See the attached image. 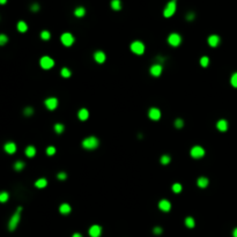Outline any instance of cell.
Returning a JSON list of instances; mask_svg holds the SVG:
<instances>
[{"instance_id":"cell-41","label":"cell","mask_w":237,"mask_h":237,"mask_svg":"<svg viewBox=\"0 0 237 237\" xmlns=\"http://www.w3.org/2000/svg\"><path fill=\"white\" fill-rule=\"evenodd\" d=\"M185 19H186V21H193V20L196 19V14H194L193 12H189V13L186 14Z\"/></svg>"},{"instance_id":"cell-8","label":"cell","mask_w":237,"mask_h":237,"mask_svg":"<svg viewBox=\"0 0 237 237\" xmlns=\"http://www.w3.org/2000/svg\"><path fill=\"white\" fill-rule=\"evenodd\" d=\"M39 65H41V67L43 69H50V68H52L54 66V60L51 57H49V56H44V57L41 58Z\"/></svg>"},{"instance_id":"cell-22","label":"cell","mask_w":237,"mask_h":237,"mask_svg":"<svg viewBox=\"0 0 237 237\" xmlns=\"http://www.w3.org/2000/svg\"><path fill=\"white\" fill-rule=\"evenodd\" d=\"M24 154H26V156H28L31 159V157H34L36 155V148L34 146H28L24 150Z\"/></svg>"},{"instance_id":"cell-39","label":"cell","mask_w":237,"mask_h":237,"mask_svg":"<svg viewBox=\"0 0 237 237\" xmlns=\"http://www.w3.org/2000/svg\"><path fill=\"white\" fill-rule=\"evenodd\" d=\"M46 154H48L49 156L54 155V154H56V148H54L53 146H49V147L46 148Z\"/></svg>"},{"instance_id":"cell-32","label":"cell","mask_w":237,"mask_h":237,"mask_svg":"<svg viewBox=\"0 0 237 237\" xmlns=\"http://www.w3.org/2000/svg\"><path fill=\"white\" fill-rule=\"evenodd\" d=\"M23 168H24V162H23V161H16V162L14 163V169H15L16 171H21Z\"/></svg>"},{"instance_id":"cell-42","label":"cell","mask_w":237,"mask_h":237,"mask_svg":"<svg viewBox=\"0 0 237 237\" xmlns=\"http://www.w3.org/2000/svg\"><path fill=\"white\" fill-rule=\"evenodd\" d=\"M153 232L155 234V235H161L162 232H163V229L161 228V227H154V229H153Z\"/></svg>"},{"instance_id":"cell-11","label":"cell","mask_w":237,"mask_h":237,"mask_svg":"<svg viewBox=\"0 0 237 237\" xmlns=\"http://www.w3.org/2000/svg\"><path fill=\"white\" fill-rule=\"evenodd\" d=\"M162 71H163V67H162V65H160V64H154L151 67H150V69H149V73L153 75V76H155V77H157V76H160L161 74H162Z\"/></svg>"},{"instance_id":"cell-6","label":"cell","mask_w":237,"mask_h":237,"mask_svg":"<svg viewBox=\"0 0 237 237\" xmlns=\"http://www.w3.org/2000/svg\"><path fill=\"white\" fill-rule=\"evenodd\" d=\"M205 149L201 147V146H193L190 150V155L191 157H193V159H201V157L205 156Z\"/></svg>"},{"instance_id":"cell-36","label":"cell","mask_w":237,"mask_h":237,"mask_svg":"<svg viewBox=\"0 0 237 237\" xmlns=\"http://www.w3.org/2000/svg\"><path fill=\"white\" fill-rule=\"evenodd\" d=\"M208 64H209V58L208 57H201L200 58V65L202 66V67H207L208 66Z\"/></svg>"},{"instance_id":"cell-2","label":"cell","mask_w":237,"mask_h":237,"mask_svg":"<svg viewBox=\"0 0 237 237\" xmlns=\"http://www.w3.org/2000/svg\"><path fill=\"white\" fill-rule=\"evenodd\" d=\"M21 212H22V207L20 206V207H18V209L15 211V213L12 215V217H11V220H10V222H8V229H10V231H14V230L18 228V225H19V223H20V220H21Z\"/></svg>"},{"instance_id":"cell-10","label":"cell","mask_w":237,"mask_h":237,"mask_svg":"<svg viewBox=\"0 0 237 237\" xmlns=\"http://www.w3.org/2000/svg\"><path fill=\"white\" fill-rule=\"evenodd\" d=\"M44 104H45V107L48 108V110L53 111V110L58 107V100H57V97H49V98L45 100Z\"/></svg>"},{"instance_id":"cell-38","label":"cell","mask_w":237,"mask_h":237,"mask_svg":"<svg viewBox=\"0 0 237 237\" xmlns=\"http://www.w3.org/2000/svg\"><path fill=\"white\" fill-rule=\"evenodd\" d=\"M39 8H41V7H39V4H38V3H34V4H31V6H30V11L34 12V13L38 12Z\"/></svg>"},{"instance_id":"cell-44","label":"cell","mask_w":237,"mask_h":237,"mask_svg":"<svg viewBox=\"0 0 237 237\" xmlns=\"http://www.w3.org/2000/svg\"><path fill=\"white\" fill-rule=\"evenodd\" d=\"M72 237H82V235H81L80 232H74V234L72 235Z\"/></svg>"},{"instance_id":"cell-45","label":"cell","mask_w":237,"mask_h":237,"mask_svg":"<svg viewBox=\"0 0 237 237\" xmlns=\"http://www.w3.org/2000/svg\"><path fill=\"white\" fill-rule=\"evenodd\" d=\"M232 236H234V237H237V228H235V229L232 230Z\"/></svg>"},{"instance_id":"cell-31","label":"cell","mask_w":237,"mask_h":237,"mask_svg":"<svg viewBox=\"0 0 237 237\" xmlns=\"http://www.w3.org/2000/svg\"><path fill=\"white\" fill-rule=\"evenodd\" d=\"M41 38H42L43 41H49V39L51 38L50 31H49V30H43V31L41 33Z\"/></svg>"},{"instance_id":"cell-25","label":"cell","mask_w":237,"mask_h":237,"mask_svg":"<svg viewBox=\"0 0 237 237\" xmlns=\"http://www.w3.org/2000/svg\"><path fill=\"white\" fill-rule=\"evenodd\" d=\"M46 185H48V181H46L45 178H39V179H37V181L35 182V186L38 187V189H43V187H45Z\"/></svg>"},{"instance_id":"cell-26","label":"cell","mask_w":237,"mask_h":237,"mask_svg":"<svg viewBox=\"0 0 237 237\" xmlns=\"http://www.w3.org/2000/svg\"><path fill=\"white\" fill-rule=\"evenodd\" d=\"M184 223H185V225H186L187 228H194V225H196V221H194V219H193L192 216H187V217L185 219Z\"/></svg>"},{"instance_id":"cell-17","label":"cell","mask_w":237,"mask_h":237,"mask_svg":"<svg viewBox=\"0 0 237 237\" xmlns=\"http://www.w3.org/2000/svg\"><path fill=\"white\" fill-rule=\"evenodd\" d=\"M228 126H229V124H228V122H227L225 119H220V120L216 123V128H217L220 132H225V131L228 130Z\"/></svg>"},{"instance_id":"cell-3","label":"cell","mask_w":237,"mask_h":237,"mask_svg":"<svg viewBox=\"0 0 237 237\" xmlns=\"http://www.w3.org/2000/svg\"><path fill=\"white\" fill-rule=\"evenodd\" d=\"M176 11H177V0H170L163 10V16L166 19H169L176 13Z\"/></svg>"},{"instance_id":"cell-23","label":"cell","mask_w":237,"mask_h":237,"mask_svg":"<svg viewBox=\"0 0 237 237\" xmlns=\"http://www.w3.org/2000/svg\"><path fill=\"white\" fill-rule=\"evenodd\" d=\"M110 7L113 11H120L122 10V1H120V0H111V1H110Z\"/></svg>"},{"instance_id":"cell-40","label":"cell","mask_w":237,"mask_h":237,"mask_svg":"<svg viewBox=\"0 0 237 237\" xmlns=\"http://www.w3.org/2000/svg\"><path fill=\"white\" fill-rule=\"evenodd\" d=\"M23 113H24V116H31V115L34 113V109H33L31 107H27V108L23 110Z\"/></svg>"},{"instance_id":"cell-18","label":"cell","mask_w":237,"mask_h":237,"mask_svg":"<svg viewBox=\"0 0 237 237\" xmlns=\"http://www.w3.org/2000/svg\"><path fill=\"white\" fill-rule=\"evenodd\" d=\"M77 117H79V119H80V120L85 122V120H87V119L89 118V111H88L87 109L82 108V109L79 110V112H77Z\"/></svg>"},{"instance_id":"cell-21","label":"cell","mask_w":237,"mask_h":237,"mask_svg":"<svg viewBox=\"0 0 237 237\" xmlns=\"http://www.w3.org/2000/svg\"><path fill=\"white\" fill-rule=\"evenodd\" d=\"M74 15L76 18H84L86 15V8L82 7V6H79L74 10Z\"/></svg>"},{"instance_id":"cell-19","label":"cell","mask_w":237,"mask_h":237,"mask_svg":"<svg viewBox=\"0 0 237 237\" xmlns=\"http://www.w3.org/2000/svg\"><path fill=\"white\" fill-rule=\"evenodd\" d=\"M71 211H72L71 205H68V204H66V202L61 204V205H60V207H59V212H60V214H64V215L69 214V213H71Z\"/></svg>"},{"instance_id":"cell-35","label":"cell","mask_w":237,"mask_h":237,"mask_svg":"<svg viewBox=\"0 0 237 237\" xmlns=\"http://www.w3.org/2000/svg\"><path fill=\"white\" fill-rule=\"evenodd\" d=\"M230 84H231L232 87L237 88V72H235V73L231 75V77H230Z\"/></svg>"},{"instance_id":"cell-24","label":"cell","mask_w":237,"mask_h":237,"mask_svg":"<svg viewBox=\"0 0 237 237\" xmlns=\"http://www.w3.org/2000/svg\"><path fill=\"white\" fill-rule=\"evenodd\" d=\"M16 28H18V30H19L20 33H26V31L28 30V24H27L24 21H19Z\"/></svg>"},{"instance_id":"cell-43","label":"cell","mask_w":237,"mask_h":237,"mask_svg":"<svg viewBox=\"0 0 237 237\" xmlns=\"http://www.w3.org/2000/svg\"><path fill=\"white\" fill-rule=\"evenodd\" d=\"M57 178H58V179H60V181H64V179H66V178H67V175H66V172L60 171V172H58Z\"/></svg>"},{"instance_id":"cell-33","label":"cell","mask_w":237,"mask_h":237,"mask_svg":"<svg viewBox=\"0 0 237 237\" xmlns=\"http://www.w3.org/2000/svg\"><path fill=\"white\" fill-rule=\"evenodd\" d=\"M172 191L175 192V193H181L182 192V190H183V186H182V184H179V183H175V184H172Z\"/></svg>"},{"instance_id":"cell-29","label":"cell","mask_w":237,"mask_h":237,"mask_svg":"<svg viewBox=\"0 0 237 237\" xmlns=\"http://www.w3.org/2000/svg\"><path fill=\"white\" fill-rule=\"evenodd\" d=\"M60 74H61L62 77H69L71 74H72V72H71L69 68H67V67H62L61 71H60Z\"/></svg>"},{"instance_id":"cell-7","label":"cell","mask_w":237,"mask_h":237,"mask_svg":"<svg viewBox=\"0 0 237 237\" xmlns=\"http://www.w3.org/2000/svg\"><path fill=\"white\" fill-rule=\"evenodd\" d=\"M168 43H169L171 46L177 48V46H179L181 43H182V36H181L179 34H177V33H171V34L168 36Z\"/></svg>"},{"instance_id":"cell-34","label":"cell","mask_w":237,"mask_h":237,"mask_svg":"<svg viewBox=\"0 0 237 237\" xmlns=\"http://www.w3.org/2000/svg\"><path fill=\"white\" fill-rule=\"evenodd\" d=\"M7 42H8V37H7V35H5V34H0V46L6 45Z\"/></svg>"},{"instance_id":"cell-5","label":"cell","mask_w":237,"mask_h":237,"mask_svg":"<svg viewBox=\"0 0 237 237\" xmlns=\"http://www.w3.org/2000/svg\"><path fill=\"white\" fill-rule=\"evenodd\" d=\"M60 42H61L62 45L69 48V46H72L73 43L75 42V38H74V36H73L71 33H64V34H61V36H60Z\"/></svg>"},{"instance_id":"cell-15","label":"cell","mask_w":237,"mask_h":237,"mask_svg":"<svg viewBox=\"0 0 237 237\" xmlns=\"http://www.w3.org/2000/svg\"><path fill=\"white\" fill-rule=\"evenodd\" d=\"M94 59H95V61H96L97 64H103V62L105 61L107 57H105V53H104L103 51L98 50V51H96V52L94 53Z\"/></svg>"},{"instance_id":"cell-27","label":"cell","mask_w":237,"mask_h":237,"mask_svg":"<svg viewBox=\"0 0 237 237\" xmlns=\"http://www.w3.org/2000/svg\"><path fill=\"white\" fill-rule=\"evenodd\" d=\"M53 128H54V132L58 133V134H61V133L65 131V126H64V124H60V123L54 124Z\"/></svg>"},{"instance_id":"cell-9","label":"cell","mask_w":237,"mask_h":237,"mask_svg":"<svg viewBox=\"0 0 237 237\" xmlns=\"http://www.w3.org/2000/svg\"><path fill=\"white\" fill-rule=\"evenodd\" d=\"M148 117L149 119L156 122V120H159L161 118V111L159 108H150L148 110Z\"/></svg>"},{"instance_id":"cell-1","label":"cell","mask_w":237,"mask_h":237,"mask_svg":"<svg viewBox=\"0 0 237 237\" xmlns=\"http://www.w3.org/2000/svg\"><path fill=\"white\" fill-rule=\"evenodd\" d=\"M81 145H82V147H84L85 149H87V150H94V149H96V148L100 146V140H98L96 136L92 135V136H88V138L84 139Z\"/></svg>"},{"instance_id":"cell-16","label":"cell","mask_w":237,"mask_h":237,"mask_svg":"<svg viewBox=\"0 0 237 237\" xmlns=\"http://www.w3.org/2000/svg\"><path fill=\"white\" fill-rule=\"evenodd\" d=\"M4 149H5V151L7 154H14L16 151V145L14 142H12V141L6 142L5 146H4Z\"/></svg>"},{"instance_id":"cell-37","label":"cell","mask_w":237,"mask_h":237,"mask_svg":"<svg viewBox=\"0 0 237 237\" xmlns=\"http://www.w3.org/2000/svg\"><path fill=\"white\" fill-rule=\"evenodd\" d=\"M175 126H176L177 128H182V127L184 126V120H183L182 118H177V119L175 120Z\"/></svg>"},{"instance_id":"cell-30","label":"cell","mask_w":237,"mask_h":237,"mask_svg":"<svg viewBox=\"0 0 237 237\" xmlns=\"http://www.w3.org/2000/svg\"><path fill=\"white\" fill-rule=\"evenodd\" d=\"M10 199V194H8V192H0V202H6L7 200Z\"/></svg>"},{"instance_id":"cell-12","label":"cell","mask_w":237,"mask_h":237,"mask_svg":"<svg viewBox=\"0 0 237 237\" xmlns=\"http://www.w3.org/2000/svg\"><path fill=\"white\" fill-rule=\"evenodd\" d=\"M207 42H208V45H209L211 48H216V46H219V44H220V42H221V38H220L219 35H211V36L208 37Z\"/></svg>"},{"instance_id":"cell-28","label":"cell","mask_w":237,"mask_h":237,"mask_svg":"<svg viewBox=\"0 0 237 237\" xmlns=\"http://www.w3.org/2000/svg\"><path fill=\"white\" fill-rule=\"evenodd\" d=\"M160 161H161V163H162L163 166H168V164L170 163V161H171V157H170L169 155H162Z\"/></svg>"},{"instance_id":"cell-14","label":"cell","mask_w":237,"mask_h":237,"mask_svg":"<svg viewBox=\"0 0 237 237\" xmlns=\"http://www.w3.org/2000/svg\"><path fill=\"white\" fill-rule=\"evenodd\" d=\"M159 208H160L162 212H169V211L171 209V204H170L169 200L162 199V200H160V202H159Z\"/></svg>"},{"instance_id":"cell-46","label":"cell","mask_w":237,"mask_h":237,"mask_svg":"<svg viewBox=\"0 0 237 237\" xmlns=\"http://www.w3.org/2000/svg\"><path fill=\"white\" fill-rule=\"evenodd\" d=\"M7 3V0H0V5H5Z\"/></svg>"},{"instance_id":"cell-4","label":"cell","mask_w":237,"mask_h":237,"mask_svg":"<svg viewBox=\"0 0 237 237\" xmlns=\"http://www.w3.org/2000/svg\"><path fill=\"white\" fill-rule=\"evenodd\" d=\"M145 44L141 42V41H134L131 43V51L138 56L142 54L145 52Z\"/></svg>"},{"instance_id":"cell-13","label":"cell","mask_w":237,"mask_h":237,"mask_svg":"<svg viewBox=\"0 0 237 237\" xmlns=\"http://www.w3.org/2000/svg\"><path fill=\"white\" fill-rule=\"evenodd\" d=\"M102 234V228L98 224H94L89 228V236L90 237H100Z\"/></svg>"},{"instance_id":"cell-20","label":"cell","mask_w":237,"mask_h":237,"mask_svg":"<svg viewBox=\"0 0 237 237\" xmlns=\"http://www.w3.org/2000/svg\"><path fill=\"white\" fill-rule=\"evenodd\" d=\"M208 184H209V181H208L207 177H199L198 181H197V185H198L200 189H205V187H207Z\"/></svg>"}]
</instances>
